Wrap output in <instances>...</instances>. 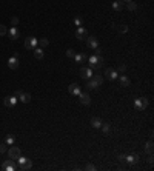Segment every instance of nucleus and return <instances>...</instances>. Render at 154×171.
<instances>
[{
    "mask_svg": "<svg viewBox=\"0 0 154 171\" xmlns=\"http://www.w3.org/2000/svg\"><path fill=\"white\" fill-rule=\"evenodd\" d=\"M33 168V160H30L28 157H19L17 159V169H22V171H28Z\"/></svg>",
    "mask_w": 154,
    "mask_h": 171,
    "instance_id": "1",
    "label": "nucleus"
},
{
    "mask_svg": "<svg viewBox=\"0 0 154 171\" xmlns=\"http://www.w3.org/2000/svg\"><path fill=\"white\" fill-rule=\"evenodd\" d=\"M88 62H89V68L91 69H99V68H102V65H103V59H102L100 56H91L89 59H88Z\"/></svg>",
    "mask_w": 154,
    "mask_h": 171,
    "instance_id": "2",
    "label": "nucleus"
},
{
    "mask_svg": "<svg viewBox=\"0 0 154 171\" xmlns=\"http://www.w3.org/2000/svg\"><path fill=\"white\" fill-rule=\"evenodd\" d=\"M6 153H8L9 159H12V160H17V159L22 156V151H20V148H17V146H14V145H11V146H9Z\"/></svg>",
    "mask_w": 154,
    "mask_h": 171,
    "instance_id": "3",
    "label": "nucleus"
},
{
    "mask_svg": "<svg viewBox=\"0 0 154 171\" xmlns=\"http://www.w3.org/2000/svg\"><path fill=\"white\" fill-rule=\"evenodd\" d=\"M134 106H136V110H139V111L145 110V108L148 106V99H145V97H139V99L134 100Z\"/></svg>",
    "mask_w": 154,
    "mask_h": 171,
    "instance_id": "4",
    "label": "nucleus"
},
{
    "mask_svg": "<svg viewBox=\"0 0 154 171\" xmlns=\"http://www.w3.org/2000/svg\"><path fill=\"white\" fill-rule=\"evenodd\" d=\"M14 162H16V160H12V159H8V160H5V162H3L2 168H3L5 171H16V169H17V165H16Z\"/></svg>",
    "mask_w": 154,
    "mask_h": 171,
    "instance_id": "5",
    "label": "nucleus"
},
{
    "mask_svg": "<svg viewBox=\"0 0 154 171\" xmlns=\"http://www.w3.org/2000/svg\"><path fill=\"white\" fill-rule=\"evenodd\" d=\"M17 97L16 96H8V97H5V100H3V103H5V106L6 108H14L16 106V103H17Z\"/></svg>",
    "mask_w": 154,
    "mask_h": 171,
    "instance_id": "6",
    "label": "nucleus"
},
{
    "mask_svg": "<svg viewBox=\"0 0 154 171\" xmlns=\"http://www.w3.org/2000/svg\"><path fill=\"white\" fill-rule=\"evenodd\" d=\"M75 37L79 39V40H86V37H88V31H86L83 26H79V28H77V31H75Z\"/></svg>",
    "mask_w": 154,
    "mask_h": 171,
    "instance_id": "7",
    "label": "nucleus"
},
{
    "mask_svg": "<svg viewBox=\"0 0 154 171\" xmlns=\"http://www.w3.org/2000/svg\"><path fill=\"white\" fill-rule=\"evenodd\" d=\"M36 46H37V39L36 37H28L26 40H25V48H26V50H34Z\"/></svg>",
    "mask_w": 154,
    "mask_h": 171,
    "instance_id": "8",
    "label": "nucleus"
},
{
    "mask_svg": "<svg viewBox=\"0 0 154 171\" xmlns=\"http://www.w3.org/2000/svg\"><path fill=\"white\" fill-rule=\"evenodd\" d=\"M93 69L89 68V66H83V68H80V76L83 77V79H91L93 77Z\"/></svg>",
    "mask_w": 154,
    "mask_h": 171,
    "instance_id": "9",
    "label": "nucleus"
},
{
    "mask_svg": "<svg viewBox=\"0 0 154 171\" xmlns=\"http://www.w3.org/2000/svg\"><path fill=\"white\" fill-rule=\"evenodd\" d=\"M8 66H9L11 69H17V68H19V56H17V54H14L12 57L8 59Z\"/></svg>",
    "mask_w": 154,
    "mask_h": 171,
    "instance_id": "10",
    "label": "nucleus"
},
{
    "mask_svg": "<svg viewBox=\"0 0 154 171\" xmlns=\"http://www.w3.org/2000/svg\"><path fill=\"white\" fill-rule=\"evenodd\" d=\"M86 45L91 48V50H94L96 46H99V40H97V37H96V36H91V37L88 36V37H86Z\"/></svg>",
    "mask_w": 154,
    "mask_h": 171,
    "instance_id": "11",
    "label": "nucleus"
},
{
    "mask_svg": "<svg viewBox=\"0 0 154 171\" xmlns=\"http://www.w3.org/2000/svg\"><path fill=\"white\" fill-rule=\"evenodd\" d=\"M79 100H80L82 105H89V103H91V97H89V94H86V92H80V94H79Z\"/></svg>",
    "mask_w": 154,
    "mask_h": 171,
    "instance_id": "12",
    "label": "nucleus"
},
{
    "mask_svg": "<svg viewBox=\"0 0 154 171\" xmlns=\"http://www.w3.org/2000/svg\"><path fill=\"white\" fill-rule=\"evenodd\" d=\"M68 92L72 94V96H79V94H80V86L77 85V83H71V85L68 86Z\"/></svg>",
    "mask_w": 154,
    "mask_h": 171,
    "instance_id": "13",
    "label": "nucleus"
},
{
    "mask_svg": "<svg viewBox=\"0 0 154 171\" xmlns=\"http://www.w3.org/2000/svg\"><path fill=\"white\" fill-rule=\"evenodd\" d=\"M6 34H9V39H11V40H17V39L20 37V31H19L16 26L9 28V31H8Z\"/></svg>",
    "mask_w": 154,
    "mask_h": 171,
    "instance_id": "14",
    "label": "nucleus"
},
{
    "mask_svg": "<svg viewBox=\"0 0 154 171\" xmlns=\"http://www.w3.org/2000/svg\"><path fill=\"white\" fill-rule=\"evenodd\" d=\"M105 74H107V77H108L110 80H116V79L119 77V72H117L116 69H113V68H108V69L105 71Z\"/></svg>",
    "mask_w": 154,
    "mask_h": 171,
    "instance_id": "15",
    "label": "nucleus"
},
{
    "mask_svg": "<svg viewBox=\"0 0 154 171\" xmlns=\"http://www.w3.org/2000/svg\"><path fill=\"white\" fill-rule=\"evenodd\" d=\"M17 99H19L22 103H30V102H31V94H30V92H20V96L17 97Z\"/></svg>",
    "mask_w": 154,
    "mask_h": 171,
    "instance_id": "16",
    "label": "nucleus"
},
{
    "mask_svg": "<svg viewBox=\"0 0 154 171\" xmlns=\"http://www.w3.org/2000/svg\"><path fill=\"white\" fill-rule=\"evenodd\" d=\"M125 162H128V163H131V165H136L137 162H139V154H130V156H126V159H125Z\"/></svg>",
    "mask_w": 154,
    "mask_h": 171,
    "instance_id": "17",
    "label": "nucleus"
},
{
    "mask_svg": "<svg viewBox=\"0 0 154 171\" xmlns=\"http://www.w3.org/2000/svg\"><path fill=\"white\" fill-rule=\"evenodd\" d=\"M33 51H34V57H36V59H39V60H42V59H43V56H45V53H43V48L36 46Z\"/></svg>",
    "mask_w": 154,
    "mask_h": 171,
    "instance_id": "18",
    "label": "nucleus"
},
{
    "mask_svg": "<svg viewBox=\"0 0 154 171\" xmlns=\"http://www.w3.org/2000/svg\"><path fill=\"white\" fill-rule=\"evenodd\" d=\"M123 8H125V5H123V2H122V0H116V2L113 3V9H114L116 12H120Z\"/></svg>",
    "mask_w": 154,
    "mask_h": 171,
    "instance_id": "19",
    "label": "nucleus"
},
{
    "mask_svg": "<svg viewBox=\"0 0 154 171\" xmlns=\"http://www.w3.org/2000/svg\"><path fill=\"white\" fill-rule=\"evenodd\" d=\"M74 60H75V62H79V63H82V62L88 60V57H86L83 53H79V54H74Z\"/></svg>",
    "mask_w": 154,
    "mask_h": 171,
    "instance_id": "20",
    "label": "nucleus"
},
{
    "mask_svg": "<svg viewBox=\"0 0 154 171\" xmlns=\"http://www.w3.org/2000/svg\"><path fill=\"white\" fill-rule=\"evenodd\" d=\"M91 127L100 128V127H102V120H100L99 117H93V119H91Z\"/></svg>",
    "mask_w": 154,
    "mask_h": 171,
    "instance_id": "21",
    "label": "nucleus"
},
{
    "mask_svg": "<svg viewBox=\"0 0 154 171\" xmlns=\"http://www.w3.org/2000/svg\"><path fill=\"white\" fill-rule=\"evenodd\" d=\"M120 86H130V83H131V80L128 79L126 76H120Z\"/></svg>",
    "mask_w": 154,
    "mask_h": 171,
    "instance_id": "22",
    "label": "nucleus"
},
{
    "mask_svg": "<svg viewBox=\"0 0 154 171\" xmlns=\"http://www.w3.org/2000/svg\"><path fill=\"white\" fill-rule=\"evenodd\" d=\"M91 79H93V80H94L99 86H100L102 83H103V77H102L100 74H93V77H91Z\"/></svg>",
    "mask_w": 154,
    "mask_h": 171,
    "instance_id": "23",
    "label": "nucleus"
},
{
    "mask_svg": "<svg viewBox=\"0 0 154 171\" xmlns=\"http://www.w3.org/2000/svg\"><path fill=\"white\" fill-rule=\"evenodd\" d=\"M14 142H16V137H14L12 134H8L6 139H5V143H6L8 146H11V145H14Z\"/></svg>",
    "mask_w": 154,
    "mask_h": 171,
    "instance_id": "24",
    "label": "nucleus"
},
{
    "mask_svg": "<svg viewBox=\"0 0 154 171\" xmlns=\"http://www.w3.org/2000/svg\"><path fill=\"white\" fill-rule=\"evenodd\" d=\"M49 45V40L48 39H40V40H37V46H40V48H46Z\"/></svg>",
    "mask_w": 154,
    "mask_h": 171,
    "instance_id": "25",
    "label": "nucleus"
},
{
    "mask_svg": "<svg viewBox=\"0 0 154 171\" xmlns=\"http://www.w3.org/2000/svg\"><path fill=\"white\" fill-rule=\"evenodd\" d=\"M86 88L88 89H96V88H99V85L93 80V79H88V83H86Z\"/></svg>",
    "mask_w": 154,
    "mask_h": 171,
    "instance_id": "26",
    "label": "nucleus"
},
{
    "mask_svg": "<svg viewBox=\"0 0 154 171\" xmlns=\"http://www.w3.org/2000/svg\"><path fill=\"white\" fill-rule=\"evenodd\" d=\"M126 9L131 11V12H134V11L137 9V5H136L134 2H128V3H126Z\"/></svg>",
    "mask_w": 154,
    "mask_h": 171,
    "instance_id": "27",
    "label": "nucleus"
},
{
    "mask_svg": "<svg viewBox=\"0 0 154 171\" xmlns=\"http://www.w3.org/2000/svg\"><path fill=\"white\" fill-rule=\"evenodd\" d=\"M116 30L119 33H126L128 31V25H123V23H120V25H116Z\"/></svg>",
    "mask_w": 154,
    "mask_h": 171,
    "instance_id": "28",
    "label": "nucleus"
},
{
    "mask_svg": "<svg viewBox=\"0 0 154 171\" xmlns=\"http://www.w3.org/2000/svg\"><path fill=\"white\" fill-rule=\"evenodd\" d=\"M145 151H146L148 154H152V140L146 142V145H145Z\"/></svg>",
    "mask_w": 154,
    "mask_h": 171,
    "instance_id": "29",
    "label": "nucleus"
},
{
    "mask_svg": "<svg viewBox=\"0 0 154 171\" xmlns=\"http://www.w3.org/2000/svg\"><path fill=\"white\" fill-rule=\"evenodd\" d=\"M102 131H103L105 134H110V131H111V127H110V124H102Z\"/></svg>",
    "mask_w": 154,
    "mask_h": 171,
    "instance_id": "30",
    "label": "nucleus"
},
{
    "mask_svg": "<svg viewBox=\"0 0 154 171\" xmlns=\"http://www.w3.org/2000/svg\"><path fill=\"white\" fill-rule=\"evenodd\" d=\"M72 23H74V25H75V26H77V28H79V26H82V23H83V20H82V19H80V17H75V19H74V22H72Z\"/></svg>",
    "mask_w": 154,
    "mask_h": 171,
    "instance_id": "31",
    "label": "nucleus"
},
{
    "mask_svg": "<svg viewBox=\"0 0 154 171\" xmlns=\"http://www.w3.org/2000/svg\"><path fill=\"white\" fill-rule=\"evenodd\" d=\"M6 33H8L6 26H5V25H2V23H0V37H2V36H6Z\"/></svg>",
    "mask_w": 154,
    "mask_h": 171,
    "instance_id": "32",
    "label": "nucleus"
},
{
    "mask_svg": "<svg viewBox=\"0 0 154 171\" xmlns=\"http://www.w3.org/2000/svg\"><path fill=\"white\" fill-rule=\"evenodd\" d=\"M8 151V145L6 143H0V154H3Z\"/></svg>",
    "mask_w": 154,
    "mask_h": 171,
    "instance_id": "33",
    "label": "nucleus"
},
{
    "mask_svg": "<svg viewBox=\"0 0 154 171\" xmlns=\"http://www.w3.org/2000/svg\"><path fill=\"white\" fill-rule=\"evenodd\" d=\"M66 57H69V59L74 57V51L72 50H66Z\"/></svg>",
    "mask_w": 154,
    "mask_h": 171,
    "instance_id": "34",
    "label": "nucleus"
},
{
    "mask_svg": "<svg viewBox=\"0 0 154 171\" xmlns=\"http://www.w3.org/2000/svg\"><path fill=\"white\" fill-rule=\"evenodd\" d=\"M85 169H88V171H94V169H96V166H94V165H91V163H88V165L85 166Z\"/></svg>",
    "mask_w": 154,
    "mask_h": 171,
    "instance_id": "35",
    "label": "nucleus"
},
{
    "mask_svg": "<svg viewBox=\"0 0 154 171\" xmlns=\"http://www.w3.org/2000/svg\"><path fill=\"white\" fill-rule=\"evenodd\" d=\"M126 71V66L122 63V65H119V72H125Z\"/></svg>",
    "mask_w": 154,
    "mask_h": 171,
    "instance_id": "36",
    "label": "nucleus"
},
{
    "mask_svg": "<svg viewBox=\"0 0 154 171\" xmlns=\"http://www.w3.org/2000/svg\"><path fill=\"white\" fill-rule=\"evenodd\" d=\"M125 159H126V154H119V160L120 162H125Z\"/></svg>",
    "mask_w": 154,
    "mask_h": 171,
    "instance_id": "37",
    "label": "nucleus"
},
{
    "mask_svg": "<svg viewBox=\"0 0 154 171\" xmlns=\"http://www.w3.org/2000/svg\"><path fill=\"white\" fill-rule=\"evenodd\" d=\"M146 160H148V163H149V165L152 166V163H154V159H152V156H151V154H149V157H148Z\"/></svg>",
    "mask_w": 154,
    "mask_h": 171,
    "instance_id": "38",
    "label": "nucleus"
},
{
    "mask_svg": "<svg viewBox=\"0 0 154 171\" xmlns=\"http://www.w3.org/2000/svg\"><path fill=\"white\" fill-rule=\"evenodd\" d=\"M94 51H96V56H100V53H102V50H100L99 46H96V48H94Z\"/></svg>",
    "mask_w": 154,
    "mask_h": 171,
    "instance_id": "39",
    "label": "nucleus"
},
{
    "mask_svg": "<svg viewBox=\"0 0 154 171\" xmlns=\"http://www.w3.org/2000/svg\"><path fill=\"white\" fill-rule=\"evenodd\" d=\"M11 23H12V25L16 26V25H17V23H19V19H17V17H12V20H11Z\"/></svg>",
    "mask_w": 154,
    "mask_h": 171,
    "instance_id": "40",
    "label": "nucleus"
},
{
    "mask_svg": "<svg viewBox=\"0 0 154 171\" xmlns=\"http://www.w3.org/2000/svg\"><path fill=\"white\" fill-rule=\"evenodd\" d=\"M122 2H126L128 3V2H133V0H122Z\"/></svg>",
    "mask_w": 154,
    "mask_h": 171,
    "instance_id": "41",
    "label": "nucleus"
}]
</instances>
